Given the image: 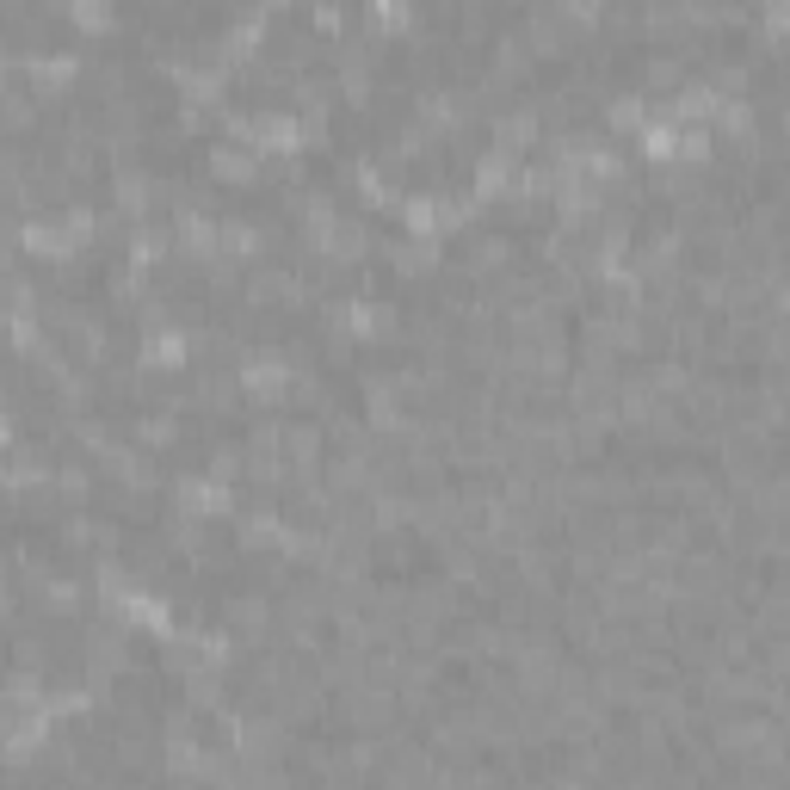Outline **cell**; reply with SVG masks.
Listing matches in <instances>:
<instances>
[{
    "label": "cell",
    "mask_w": 790,
    "mask_h": 790,
    "mask_svg": "<svg viewBox=\"0 0 790 790\" xmlns=\"http://www.w3.org/2000/svg\"><path fill=\"white\" fill-rule=\"evenodd\" d=\"M142 358H149V365H179V358H186V334H173V328L149 334L142 340Z\"/></svg>",
    "instance_id": "6da1fadb"
},
{
    "label": "cell",
    "mask_w": 790,
    "mask_h": 790,
    "mask_svg": "<svg viewBox=\"0 0 790 790\" xmlns=\"http://www.w3.org/2000/svg\"><path fill=\"white\" fill-rule=\"evenodd\" d=\"M210 167H217L223 179H247L254 173V155H247L241 142H217V149H210Z\"/></svg>",
    "instance_id": "7a4b0ae2"
},
{
    "label": "cell",
    "mask_w": 790,
    "mask_h": 790,
    "mask_svg": "<svg viewBox=\"0 0 790 790\" xmlns=\"http://www.w3.org/2000/svg\"><path fill=\"white\" fill-rule=\"evenodd\" d=\"M223 247H229L235 260H241V254H260V229H254V223H229V229H223Z\"/></svg>",
    "instance_id": "3957f363"
},
{
    "label": "cell",
    "mask_w": 790,
    "mask_h": 790,
    "mask_svg": "<svg viewBox=\"0 0 790 790\" xmlns=\"http://www.w3.org/2000/svg\"><path fill=\"white\" fill-rule=\"evenodd\" d=\"M68 19H75V25H87V31H105V25H112V7H75Z\"/></svg>",
    "instance_id": "277c9868"
}]
</instances>
